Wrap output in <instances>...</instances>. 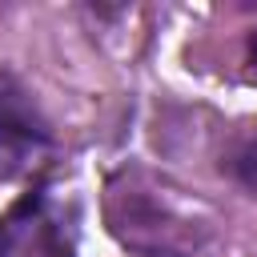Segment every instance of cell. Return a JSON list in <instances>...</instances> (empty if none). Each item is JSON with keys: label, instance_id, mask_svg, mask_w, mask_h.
Returning a JSON list of instances; mask_svg holds the SVG:
<instances>
[{"label": "cell", "instance_id": "1", "mask_svg": "<svg viewBox=\"0 0 257 257\" xmlns=\"http://www.w3.org/2000/svg\"><path fill=\"white\" fill-rule=\"evenodd\" d=\"M48 133H44V120L36 116L28 92L0 76V145L4 149H28V145H44Z\"/></svg>", "mask_w": 257, "mask_h": 257}, {"label": "cell", "instance_id": "2", "mask_svg": "<svg viewBox=\"0 0 257 257\" xmlns=\"http://www.w3.org/2000/svg\"><path fill=\"white\" fill-rule=\"evenodd\" d=\"M229 169H233V177H237V181L257 197V137H253V141H245V145L233 153Z\"/></svg>", "mask_w": 257, "mask_h": 257}, {"label": "cell", "instance_id": "3", "mask_svg": "<svg viewBox=\"0 0 257 257\" xmlns=\"http://www.w3.org/2000/svg\"><path fill=\"white\" fill-rule=\"evenodd\" d=\"M249 76L257 80V32H253V40H249Z\"/></svg>", "mask_w": 257, "mask_h": 257}]
</instances>
